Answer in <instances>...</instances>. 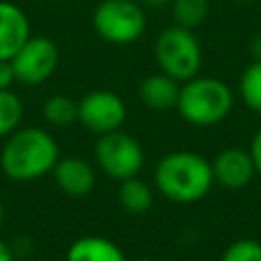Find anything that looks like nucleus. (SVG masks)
I'll use <instances>...</instances> for the list:
<instances>
[{"label": "nucleus", "instance_id": "obj_11", "mask_svg": "<svg viewBox=\"0 0 261 261\" xmlns=\"http://www.w3.org/2000/svg\"><path fill=\"white\" fill-rule=\"evenodd\" d=\"M29 37L31 24L24 10L14 2L0 0V59L10 61Z\"/></svg>", "mask_w": 261, "mask_h": 261}, {"label": "nucleus", "instance_id": "obj_16", "mask_svg": "<svg viewBox=\"0 0 261 261\" xmlns=\"http://www.w3.org/2000/svg\"><path fill=\"white\" fill-rule=\"evenodd\" d=\"M171 16L177 27L194 31L200 27L208 12H210V2L208 0H171Z\"/></svg>", "mask_w": 261, "mask_h": 261}, {"label": "nucleus", "instance_id": "obj_12", "mask_svg": "<svg viewBox=\"0 0 261 261\" xmlns=\"http://www.w3.org/2000/svg\"><path fill=\"white\" fill-rule=\"evenodd\" d=\"M179 96V82L173 80L171 75L159 71L143 77L139 84V98L141 102L155 112H165L175 108Z\"/></svg>", "mask_w": 261, "mask_h": 261}, {"label": "nucleus", "instance_id": "obj_17", "mask_svg": "<svg viewBox=\"0 0 261 261\" xmlns=\"http://www.w3.org/2000/svg\"><path fill=\"white\" fill-rule=\"evenodd\" d=\"M239 92L245 106L261 114V61H253L245 67L239 82Z\"/></svg>", "mask_w": 261, "mask_h": 261}, {"label": "nucleus", "instance_id": "obj_26", "mask_svg": "<svg viewBox=\"0 0 261 261\" xmlns=\"http://www.w3.org/2000/svg\"><path fill=\"white\" fill-rule=\"evenodd\" d=\"M234 2H239V4H247V2H253V0H234Z\"/></svg>", "mask_w": 261, "mask_h": 261}, {"label": "nucleus", "instance_id": "obj_4", "mask_svg": "<svg viewBox=\"0 0 261 261\" xmlns=\"http://www.w3.org/2000/svg\"><path fill=\"white\" fill-rule=\"evenodd\" d=\"M153 55L159 71L177 82H188L198 75L202 67V47L194 31L171 24L163 29L153 45Z\"/></svg>", "mask_w": 261, "mask_h": 261}, {"label": "nucleus", "instance_id": "obj_2", "mask_svg": "<svg viewBox=\"0 0 261 261\" xmlns=\"http://www.w3.org/2000/svg\"><path fill=\"white\" fill-rule=\"evenodd\" d=\"M155 188L175 204H194L202 200L212 184V163L196 151H171L163 155L153 173Z\"/></svg>", "mask_w": 261, "mask_h": 261}, {"label": "nucleus", "instance_id": "obj_18", "mask_svg": "<svg viewBox=\"0 0 261 261\" xmlns=\"http://www.w3.org/2000/svg\"><path fill=\"white\" fill-rule=\"evenodd\" d=\"M22 110V100L12 90H0V137H8L20 126Z\"/></svg>", "mask_w": 261, "mask_h": 261}, {"label": "nucleus", "instance_id": "obj_5", "mask_svg": "<svg viewBox=\"0 0 261 261\" xmlns=\"http://www.w3.org/2000/svg\"><path fill=\"white\" fill-rule=\"evenodd\" d=\"M92 27L106 43L130 45L143 37L147 14L137 0H102L92 12Z\"/></svg>", "mask_w": 261, "mask_h": 261}, {"label": "nucleus", "instance_id": "obj_3", "mask_svg": "<svg viewBox=\"0 0 261 261\" xmlns=\"http://www.w3.org/2000/svg\"><path fill=\"white\" fill-rule=\"evenodd\" d=\"M232 102V90L224 82L216 77L194 75L179 86L175 108L181 118L194 126H214L228 116Z\"/></svg>", "mask_w": 261, "mask_h": 261}, {"label": "nucleus", "instance_id": "obj_15", "mask_svg": "<svg viewBox=\"0 0 261 261\" xmlns=\"http://www.w3.org/2000/svg\"><path fill=\"white\" fill-rule=\"evenodd\" d=\"M43 118L51 126H71L77 122V102L69 96L55 94L43 102Z\"/></svg>", "mask_w": 261, "mask_h": 261}, {"label": "nucleus", "instance_id": "obj_10", "mask_svg": "<svg viewBox=\"0 0 261 261\" xmlns=\"http://www.w3.org/2000/svg\"><path fill=\"white\" fill-rule=\"evenodd\" d=\"M51 173L57 188L71 198L88 196L96 186V169L82 157H59Z\"/></svg>", "mask_w": 261, "mask_h": 261}, {"label": "nucleus", "instance_id": "obj_9", "mask_svg": "<svg viewBox=\"0 0 261 261\" xmlns=\"http://www.w3.org/2000/svg\"><path fill=\"white\" fill-rule=\"evenodd\" d=\"M212 175H214V181H218L226 190L245 188L255 175L251 153L237 147L222 149L212 161Z\"/></svg>", "mask_w": 261, "mask_h": 261}, {"label": "nucleus", "instance_id": "obj_7", "mask_svg": "<svg viewBox=\"0 0 261 261\" xmlns=\"http://www.w3.org/2000/svg\"><path fill=\"white\" fill-rule=\"evenodd\" d=\"M59 63V49L53 39L45 35H31L10 59L14 80L24 86H39L47 82Z\"/></svg>", "mask_w": 261, "mask_h": 261}, {"label": "nucleus", "instance_id": "obj_14", "mask_svg": "<svg viewBox=\"0 0 261 261\" xmlns=\"http://www.w3.org/2000/svg\"><path fill=\"white\" fill-rule=\"evenodd\" d=\"M118 202L128 214H143L153 204V190L139 175L122 179L118 188Z\"/></svg>", "mask_w": 261, "mask_h": 261}, {"label": "nucleus", "instance_id": "obj_13", "mask_svg": "<svg viewBox=\"0 0 261 261\" xmlns=\"http://www.w3.org/2000/svg\"><path fill=\"white\" fill-rule=\"evenodd\" d=\"M65 261H126V257L114 241L100 234H86L69 245Z\"/></svg>", "mask_w": 261, "mask_h": 261}, {"label": "nucleus", "instance_id": "obj_28", "mask_svg": "<svg viewBox=\"0 0 261 261\" xmlns=\"http://www.w3.org/2000/svg\"><path fill=\"white\" fill-rule=\"evenodd\" d=\"M49 2H61V0H49Z\"/></svg>", "mask_w": 261, "mask_h": 261}, {"label": "nucleus", "instance_id": "obj_8", "mask_svg": "<svg viewBox=\"0 0 261 261\" xmlns=\"http://www.w3.org/2000/svg\"><path fill=\"white\" fill-rule=\"evenodd\" d=\"M126 120L124 100L110 90H92L77 100V122L94 135L118 130Z\"/></svg>", "mask_w": 261, "mask_h": 261}, {"label": "nucleus", "instance_id": "obj_21", "mask_svg": "<svg viewBox=\"0 0 261 261\" xmlns=\"http://www.w3.org/2000/svg\"><path fill=\"white\" fill-rule=\"evenodd\" d=\"M14 71L10 61H2L0 59V90H10V86L14 84Z\"/></svg>", "mask_w": 261, "mask_h": 261}, {"label": "nucleus", "instance_id": "obj_6", "mask_svg": "<svg viewBox=\"0 0 261 261\" xmlns=\"http://www.w3.org/2000/svg\"><path fill=\"white\" fill-rule=\"evenodd\" d=\"M94 159L104 175L122 181L137 177L143 171L145 151L133 135L118 128L98 137L94 145Z\"/></svg>", "mask_w": 261, "mask_h": 261}, {"label": "nucleus", "instance_id": "obj_27", "mask_svg": "<svg viewBox=\"0 0 261 261\" xmlns=\"http://www.w3.org/2000/svg\"><path fill=\"white\" fill-rule=\"evenodd\" d=\"M137 261H159V259H137Z\"/></svg>", "mask_w": 261, "mask_h": 261}, {"label": "nucleus", "instance_id": "obj_24", "mask_svg": "<svg viewBox=\"0 0 261 261\" xmlns=\"http://www.w3.org/2000/svg\"><path fill=\"white\" fill-rule=\"evenodd\" d=\"M171 0H139V4L143 8H151V10H157V8H163L165 4H169Z\"/></svg>", "mask_w": 261, "mask_h": 261}, {"label": "nucleus", "instance_id": "obj_19", "mask_svg": "<svg viewBox=\"0 0 261 261\" xmlns=\"http://www.w3.org/2000/svg\"><path fill=\"white\" fill-rule=\"evenodd\" d=\"M220 261H261V243L253 239H239L224 249Z\"/></svg>", "mask_w": 261, "mask_h": 261}, {"label": "nucleus", "instance_id": "obj_1", "mask_svg": "<svg viewBox=\"0 0 261 261\" xmlns=\"http://www.w3.org/2000/svg\"><path fill=\"white\" fill-rule=\"evenodd\" d=\"M57 159L59 145L53 135L39 126H27L8 135L0 153V167L12 181H35L51 173Z\"/></svg>", "mask_w": 261, "mask_h": 261}, {"label": "nucleus", "instance_id": "obj_23", "mask_svg": "<svg viewBox=\"0 0 261 261\" xmlns=\"http://www.w3.org/2000/svg\"><path fill=\"white\" fill-rule=\"evenodd\" d=\"M251 55L253 61H261V33L251 39Z\"/></svg>", "mask_w": 261, "mask_h": 261}, {"label": "nucleus", "instance_id": "obj_22", "mask_svg": "<svg viewBox=\"0 0 261 261\" xmlns=\"http://www.w3.org/2000/svg\"><path fill=\"white\" fill-rule=\"evenodd\" d=\"M0 261H16V253L4 241H0Z\"/></svg>", "mask_w": 261, "mask_h": 261}, {"label": "nucleus", "instance_id": "obj_25", "mask_svg": "<svg viewBox=\"0 0 261 261\" xmlns=\"http://www.w3.org/2000/svg\"><path fill=\"white\" fill-rule=\"evenodd\" d=\"M2 222H4V206H2V200H0V228H2Z\"/></svg>", "mask_w": 261, "mask_h": 261}, {"label": "nucleus", "instance_id": "obj_20", "mask_svg": "<svg viewBox=\"0 0 261 261\" xmlns=\"http://www.w3.org/2000/svg\"><path fill=\"white\" fill-rule=\"evenodd\" d=\"M249 153H251V159H253V165H255V173L261 175V128L255 133Z\"/></svg>", "mask_w": 261, "mask_h": 261}]
</instances>
